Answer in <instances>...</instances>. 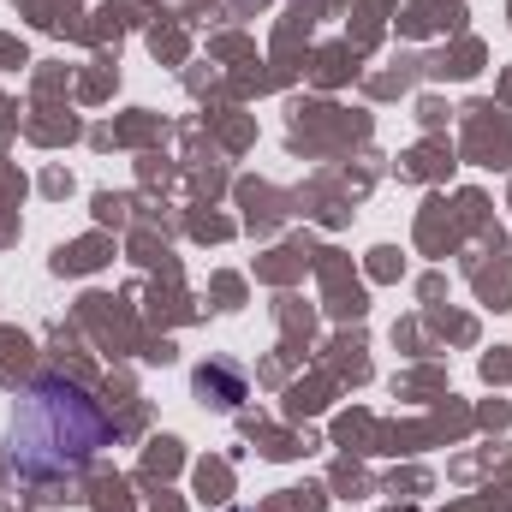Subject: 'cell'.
Listing matches in <instances>:
<instances>
[{"label": "cell", "instance_id": "6da1fadb", "mask_svg": "<svg viewBox=\"0 0 512 512\" xmlns=\"http://www.w3.org/2000/svg\"><path fill=\"white\" fill-rule=\"evenodd\" d=\"M108 441H114V423L84 387L66 376H36L18 393L6 423V471L30 489H54V483H72Z\"/></svg>", "mask_w": 512, "mask_h": 512}, {"label": "cell", "instance_id": "7a4b0ae2", "mask_svg": "<svg viewBox=\"0 0 512 512\" xmlns=\"http://www.w3.org/2000/svg\"><path fill=\"white\" fill-rule=\"evenodd\" d=\"M191 393H197L203 405H215V411H239V405L251 399V387H245V376H239L233 364H203V370L191 376Z\"/></svg>", "mask_w": 512, "mask_h": 512}, {"label": "cell", "instance_id": "3957f363", "mask_svg": "<svg viewBox=\"0 0 512 512\" xmlns=\"http://www.w3.org/2000/svg\"><path fill=\"white\" fill-rule=\"evenodd\" d=\"M227 512H239V507H227Z\"/></svg>", "mask_w": 512, "mask_h": 512}]
</instances>
